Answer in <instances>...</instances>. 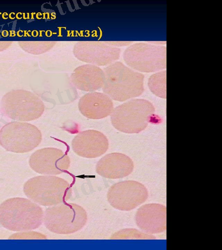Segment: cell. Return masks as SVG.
<instances>
[{
    "label": "cell",
    "instance_id": "4",
    "mask_svg": "<svg viewBox=\"0 0 222 250\" xmlns=\"http://www.w3.org/2000/svg\"><path fill=\"white\" fill-rule=\"evenodd\" d=\"M23 192L33 202L44 207L65 203L72 196L71 185L54 176L33 177L24 185Z\"/></svg>",
    "mask_w": 222,
    "mask_h": 250
},
{
    "label": "cell",
    "instance_id": "18",
    "mask_svg": "<svg viewBox=\"0 0 222 250\" xmlns=\"http://www.w3.org/2000/svg\"><path fill=\"white\" fill-rule=\"evenodd\" d=\"M23 51L32 55H41L50 51L57 42L54 41H22L18 42Z\"/></svg>",
    "mask_w": 222,
    "mask_h": 250
},
{
    "label": "cell",
    "instance_id": "12",
    "mask_svg": "<svg viewBox=\"0 0 222 250\" xmlns=\"http://www.w3.org/2000/svg\"><path fill=\"white\" fill-rule=\"evenodd\" d=\"M109 146L107 137L102 132L90 130L81 132L72 141L76 154L84 158L93 159L102 156Z\"/></svg>",
    "mask_w": 222,
    "mask_h": 250
},
{
    "label": "cell",
    "instance_id": "16",
    "mask_svg": "<svg viewBox=\"0 0 222 250\" xmlns=\"http://www.w3.org/2000/svg\"><path fill=\"white\" fill-rule=\"evenodd\" d=\"M104 80L103 70L91 64L77 67L71 76L74 85L78 89L86 92L101 89L103 86Z\"/></svg>",
    "mask_w": 222,
    "mask_h": 250
},
{
    "label": "cell",
    "instance_id": "19",
    "mask_svg": "<svg viewBox=\"0 0 222 250\" xmlns=\"http://www.w3.org/2000/svg\"><path fill=\"white\" fill-rule=\"evenodd\" d=\"M13 43V42L10 41H0V52L6 50Z\"/></svg>",
    "mask_w": 222,
    "mask_h": 250
},
{
    "label": "cell",
    "instance_id": "15",
    "mask_svg": "<svg viewBox=\"0 0 222 250\" xmlns=\"http://www.w3.org/2000/svg\"><path fill=\"white\" fill-rule=\"evenodd\" d=\"M78 106L84 116L94 120L106 118L114 109V103L110 97L98 92H91L83 96Z\"/></svg>",
    "mask_w": 222,
    "mask_h": 250
},
{
    "label": "cell",
    "instance_id": "9",
    "mask_svg": "<svg viewBox=\"0 0 222 250\" xmlns=\"http://www.w3.org/2000/svg\"><path fill=\"white\" fill-rule=\"evenodd\" d=\"M148 191L143 185L135 181L117 183L109 189L107 200L113 208L131 211L147 200Z\"/></svg>",
    "mask_w": 222,
    "mask_h": 250
},
{
    "label": "cell",
    "instance_id": "17",
    "mask_svg": "<svg viewBox=\"0 0 222 250\" xmlns=\"http://www.w3.org/2000/svg\"><path fill=\"white\" fill-rule=\"evenodd\" d=\"M149 89L153 94L162 99H166V71L157 72L149 78Z\"/></svg>",
    "mask_w": 222,
    "mask_h": 250
},
{
    "label": "cell",
    "instance_id": "5",
    "mask_svg": "<svg viewBox=\"0 0 222 250\" xmlns=\"http://www.w3.org/2000/svg\"><path fill=\"white\" fill-rule=\"evenodd\" d=\"M87 221V212L83 208L75 204L63 203L47 208L43 222L50 231L67 235L81 229Z\"/></svg>",
    "mask_w": 222,
    "mask_h": 250
},
{
    "label": "cell",
    "instance_id": "14",
    "mask_svg": "<svg viewBox=\"0 0 222 250\" xmlns=\"http://www.w3.org/2000/svg\"><path fill=\"white\" fill-rule=\"evenodd\" d=\"M134 168L133 161L126 155L112 153L101 159L96 165V172L108 179H119L130 175Z\"/></svg>",
    "mask_w": 222,
    "mask_h": 250
},
{
    "label": "cell",
    "instance_id": "6",
    "mask_svg": "<svg viewBox=\"0 0 222 250\" xmlns=\"http://www.w3.org/2000/svg\"><path fill=\"white\" fill-rule=\"evenodd\" d=\"M44 104L39 97L25 90H14L3 96L1 102L2 114L12 120L30 122L43 114Z\"/></svg>",
    "mask_w": 222,
    "mask_h": 250
},
{
    "label": "cell",
    "instance_id": "11",
    "mask_svg": "<svg viewBox=\"0 0 222 250\" xmlns=\"http://www.w3.org/2000/svg\"><path fill=\"white\" fill-rule=\"evenodd\" d=\"M68 156L60 149L48 147L40 149L30 158V167L40 174L58 175L66 172L70 167Z\"/></svg>",
    "mask_w": 222,
    "mask_h": 250
},
{
    "label": "cell",
    "instance_id": "3",
    "mask_svg": "<svg viewBox=\"0 0 222 250\" xmlns=\"http://www.w3.org/2000/svg\"><path fill=\"white\" fill-rule=\"evenodd\" d=\"M155 114L152 104L144 99L129 101L116 107L111 114L114 127L126 134H138L145 130Z\"/></svg>",
    "mask_w": 222,
    "mask_h": 250
},
{
    "label": "cell",
    "instance_id": "13",
    "mask_svg": "<svg viewBox=\"0 0 222 250\" xmlns=\"http://www.w3.org/2000/svg\"><path fill=\"white\" fill-rule=\"evenodd\" d=\"M137 226L149 234L164 232L167 228V208L162 205L150 204L141 207L136 215Z\"/></svg>",
    "mask_w": 222,
    "mask_h": 250
},
{
    "label": "cell",
    "instance_id": "1",
    "mask_svg": "<svg viewBox=\"0 0 222 250\" xmlns=\"http://www.w3.org/2000/svg\"><path fill=\"white\" fill-rule=\"evenodd\" d=\"M102 90L112 100L123 102L143 93L144 76L121 62L113 63L103 69Z\"/></svg>",
    "mask_w": 222,
    "mask_h": 250
},
{
    "label": "cell",
    "instance_id": "7",
    "mask_svg": "<svg viewBox=\"0 0 222 250\" xmlns=\"http://www.w3.org/2000/svg\"><path fill=\"white\" fill-rule=\"evenodd\" d=\"M123 57L128 66L146 73L163 70L167 67L166 46L136 43L126 48Z\"/></svg>",
    "mask_w": 222,
    "mask_h": 250
},
{
    "label": "cell",
    "instance_id": "2",
    "mask_svg": "<svg viewBox=\"0 0 222 250\" xmlns=\"http://www.w3.org/2000/svg\"><path fill=\"white\" fill-rule=\"evenodd\" d=\"M44 212L33 201L20 197L7 199L0 205V224L13 231L32 230L41 227Z\"/></svg>",
    "mask_w": 222,
    "mask_h": 250
},
{
    "label": "cell",
    "instance_id": "10",
    "mask_svg": "<svg viewBox=\"0 0 222 250\" xmlns=\"http://www.w3.org/2000/svg\"><path fill=\"white\" fill-rule=\"evenodd\" d=\"M73 52L80 61L97 66H104L118 60L121 50L109 45L106 42L82 41L75 44Z\"/></svg>",
    "mask_w": 222,
    "mask_h": 250
},
{
    "label": "cell",
    "instance_id": "8",
    "mask_svg": "<svg viewBox=\"0 0 222 250\" xmlns=\"http://www.w3.org/2000/svg\"><path fill=\"white\" fill-rule=\"evenodd\" d=\"M41 131L27 123L14 122L0 130V145L7 151L25 153L33 150L41 143Z\"/></svg>",
    "mask_w": 222,
    "mask_h": 250
}]
</instances>
